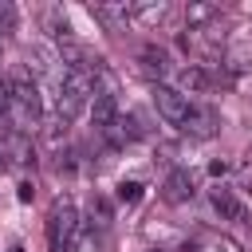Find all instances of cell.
I'll return each instance as SVG.
<instances>
[{
    "instance_id": "15",
    "label": "cell",
    "mask_w": 252,
    "mask_h": 252,
    "mask_svg": "<svg viewBox=\"0 0 252 252\" xmlns=\"http://www.w3.org/2000/svg\"><path fill=\"white\" fill-rule=\"evenodd\" d=\"M142 67H146L150 75H161V71H165V51H161V47H142Z\"/></svg>"
},
{
    "instance_id": "17",
    "label": "cell",
    "mask_w": 252,
    "mask_h": 252,
    "mask_svg": "<svg viewBox=\"0 0 252 252\" xmlns=\"http://www.w3.org/2000/svg\"><path fill=\"white\" fill-rule=\"evenodd\" d=\"M138 197H142V185H138V181H122V185H118V201H122V205H134Z\"/></svg>"
},
{
    "instance_id": "19",
    "label": "cell",
    "mask_w": 252,
    "mask_h": 252,
    "mask_svg": "<svg viewBox=\"0 0 252 252\" xmlns=\"http://www.w3.org/2000/svg\"><path fill=\"white\" fill-rule=\"evenodd\" d=\"M209 252H240V244H236L232 236H217V240L209 244Z\"/></svg>"
},
{
    "instance_id": "1",
    "label": "cell",
    "mask_w": 252,
    "mask_h": 252,
    "mask_svg": "<svg viewBox=\"0 0 252 252\" xmlns=\"http://www.w3.org/2000/svg\"><path fill=\"white\" fill-rule=\"evenodd\" d=\"M47 240H51V252H75V240H79V209L71 197H59L47 213Z\"/></svg>"
},
{
    "instance_id": "11",
    "label": "cell",
    "mask_w": 252,
    "mask_h": 252,
    "mask_svg": "<svg viewBox=\"0 0 252 252\" xmlns=\"http://www.w3.org/2000/svg\"><path fill=\"white\" fill-rule=\"evenodd\" d=\"M209 197H213V209H217L220 217H228V220H244V205H240V201L232 197V189L217 185V189H213Z\"/></svg>"
},
{
    "instance_id": "3",
    "label": "cell",
    "mask_w": 252,
    "mask_h": 252,
    "mask_svg": "<svg viewBox=\"0 0 252 252\" xmlns=\"http://www.w3.org/2000/svg\"><path fill=\"white\" fill-rule=\"evenodd\" d=\"M154 106H158V114H161L165 122H173V126H181L185 114H189V98H185L177 87H165V83L154 87Z\"/></svg>"
},
{
    "instance_id": "18",
    "label": "cell",
    "mask_w": 252,
    "mask_h": 252,
    "mask_svg": "<svg viewBox=\"0 0 252 252\" xmlns=\"http://www.w3.org/2000/svg\"><path fill=\"white\" fill-rule=\"evenodd\" d=\"M8 110H12V83L0 79V118H8Z\"/></svg>"
},
{
    "instance_id": "20",
    "label": "cell",
    "mask_w": 252,
    "mask_h": 252,
    "mask_svg": "<svg viewBox=\"0 0 252 252\" xmlns=\"http://www.w3.org/2000/svg\"><path fill=\"white\" fill-rule=\"evenodd\" d=\"M16 197H20V201H32V197H35V185H32V181H20Z\"/></svg>"
},
{
    "instance_id": "22",
    "label": "cell",
    "mask_w": 252,
    "mask_h": 252,
    "mask_svg": "<svg viewBox=\"0 0 252 252\" xmlns=\"http://www.w3.org/2000/svg\"><path fill=\"white\" fill-rule=\"evenodd\" d=\"M0 169H8V158H4V154H0Z\"/></svg>"
},
{
    "instance_id": "5",
    "label": "cell",
    "mask_w": 252,
    "mask_h": 252,
    "mask_svg": "<svg viewBox=\"0 0 252 252\" xmlns=\"http://www.w3.org/2000/svg\"><path fill=\"white\" fill-rule=\"evenodd\" d=\"M193 173L189 169H173L169 177H165V185H161V197L169 201V205H185V201H193Z\"/></svg>"
},
{
    "instance_id": "6",
    "label": "cell",
    "mask_w": 252,
    "mask_h": 252,
    "mask_svg": "<svg viewBox=\"0 0 252 252\" xmlns=\"http://www.w3.org/2000/svg\"><path fill=\"white\" fill-rule=\"evenodd\" d=\"M217 114L213 110H193L189 106V114H185V122H181V130L189 134V138H197V142H205V138H213L217 134Z\"/></svg>"
},
{
    "instance_id": "16",
    "label": "cell",
    "mask_w": 252,
    "mask_h": 252,
    "mask_svg": "<svg viewBox=\"0 0 252 252\" xmlns=\"http://www.w3.org/2000/svg\"><path fill=\"white\" fill-rule=\"evenodd\" d=\"M12 32H16V8L8 0H0V39L12 35Z\"/></svg>"
},
{
    "instance_id": "4",
    "label": "cell",
    "mask_w": 252,
    "mask_h": 252,
    "mask_svg": "<svg viewBox=\"0 0 252 252\" xmlns=\"http://www.w3.org/2000/svg\"><path fill=\"white\" fill-rule=\"evenodd\" d=\"M217 20H220V4H213V0H189V4H185V28H189V32L213 28Z\"/></svg>"
},
{
    "instance_id": "10",
    "label": "cell",
    "mask_w": 252,
    "mask_h": 252,
    "mask_svg": "<svg viewBox=\"0 0 252 252\" xmlns=\"http://www.w3.org/2000/svg\"><path fill=\"white\" fill-rule=\"evenodd\" d=\"M114 118H118V102H114V94H94V102H91V122H94V130L102 134Z\"/></svg>"
},
{
    "instance_id": "9",
    "label": "cell",
    "mask_w": 252,
    "mask_h": 252,
    "mask_svg": "<svg viewBox=\"0 0 252 252\" xmlns=\"http://www.w3.org/2000/svg\"><path fill=\"white\" fill-rule=\"evenodd\" d=\"M91 16H98V20H106L110 28H118V24H126V20L134 16V0H114V4H91Z\"/></svg>"
},
{
    "instance_id": "8",
    "label": "cell",
    "mask_w": 252,
    "mask_h": 252,
    "mask_svg": "<svg viewBox=\"0 0 252 252\" xmlns=\"http://www.w3.org/2000/svg\"><path fill=\"white\" fill-rule=\"evenodd\" d=\"M213 83H209V71L205 67H181L177 71V91L189 98V94H205Z\"/></svg>"
},
{
    "instance_id": "14",
    "label": "cell",
    "mask_w": 252,
    "mask_h": 252,
    "mask_svg": "<svg viewBox=\"0 0 252 252\" xmlns=\"http://www.w3.org/2000/svg\"><path fill=\"white\" fill-rule=\"evenodd\" d=\"M51 67H55V59H51L43 47H32V51H28V71H32V75H47Z\"/></svg>"
},
{
    "instance_id": "13",
    "label": "cell",
    "mask_w": 252,
    "mask_h": 252,
    "mask_svg": "<svg viewBox=\"0 0 252 252\" xmlns=\"http://www.w3.org/2000/svg\"><path fill=\"white\" fill-rule=\"evenodd\" d=\"M110 220H114L110 201H106V197H94V201H91V228H106Z\"/></svg>"
},
{
    "instance_id": "2",
    "label": "cell",
    "mask_w": 252,
    "mask_h": 252,
    "mask_svg": "<svg viewBox=\"0 0 252 252\" xmlns=\"http://www.w3.org/2000/svg\"><path fill=\"white\" fill-rule=\"evenodd\" d=\"M220 67L228 75H240L252 67V20H240L228 35H224V51H220Z\"/></svg>"
},
{
    "instance_id": "7",
    "label": "cell",
    "mask_w": 252,
    "mask_h": 252,
    "mask_svg": "<svg viewBox=\"0 0 252 252\" xmlns=\"http://www.w3.org/2000/svg\"><path fill=\"white\" fill-rule=\"evenodd\" d=\"M165 16H169V4H165V0H138L130 20H134V24H142V28H158Z\"/></svg>"
},
{
    "instance_id": "21",
    "label": "cell",
    "mask_w": 252,
    "mask_h": 252,
    "mask_svg": "<svg viewBox=\"0 0 252 252\" xmlns=\"http://www.w3.org/2000/svg\"><path fill=\"white\" fill-rule=\"evenodd\" d=\"M181 252H201V248H197V244H185V248H181Z\"/></svg>"
},
{
    "instance_id": "12",
    "label": "cell",
    "mask_w": 252,
    "mask_h": 252,
    "mask_svg": "<svg viewBox=\"0 0 252 252\" xmlns=\"http://www.w3.org/2000/svg\"><path fill=\"white\" fill-rule=\"evenodd\" d=\"M63 142H67V122H63V118L43 122V146H47V150H59Z\"/></svg>"
}]
</instances>
